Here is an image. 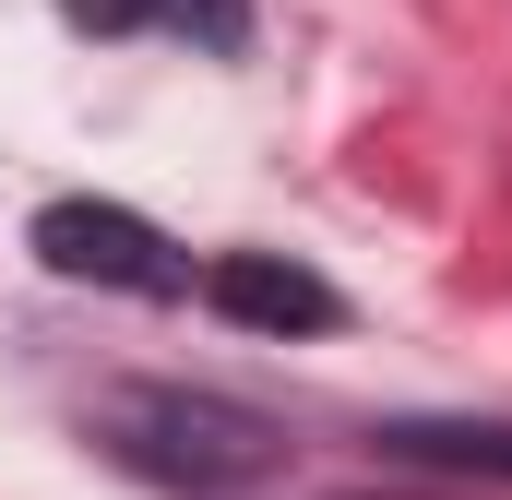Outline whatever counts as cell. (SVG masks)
<instances>
[{
  "label": "cell",
  "mask_w": 512,
  "mask_h": 500,
  "mask_svg": "<svg viewBox=\"0 0 512 500\" xmlns=\"http://www.w3.org/2000/svg\"><path fill=\"white\" fill-rule=\"evenodd\" d=\"M108 453L143 465L155 489H191V500H227L274 477V417L227 405V393H179V381H143V393H108Z\"/></svg>",
  "instance_id": "cell-1"
},
{
  "label": "cell",
  "mask_w": 512,
  "mask_h": 500,
  "mask_svg": "<svg viewBox=\"0 0 512 500\" xmlns=\"http://www.w3.org/2000/svg\"><path fill=\"white\" fill-rule=\"evenodd\" d=\"M36 262L72 286H131V298H179L191 262L167 250V227H143L131 203H48L36 215Z\"/></svg>",
  "instance_id": "cell-2"
},
{
  "label": "cell",
  "mask_w": 512,
  "mask_h": 500,
  "mask_svg": "<svg viewBox=\"0 0 512 500\" xmlns=\"http://www.w3.org/2000/svg\"><path fill=\"white\" fill-rule=\"evenodd\" d=\"M203 298H215L227 322H251V334H334V322H346V298H334L310 262H286V250H227V262H203Z\"/></svg>",
  "instance_id": "cell-3"
},
{
  "label": "cell",
  "mask_w": 512,
  "mask_h": 500,
  "mask_svg": "<svg viewBox=\"0 0 512 500\" xmlns=\"http://www.w3.org/2000/svg\"><path fill=\"white\" fill-rule=\"evenodd\" d=\"M382 453H405V465H465V477H512V417H393Z\"/></svg>",
  "instance_id": "cell-4"
},
{
  "label": "cell",
  "mask_w": 512,
  "mask_h": 500,
  "mask_svg": "<svg viewBox=\"0 0 512 500\" xmlns=\"http://www.w3.org/2000/svg\"><path fill=\"white\" fill-rule=\"evenodd\" d=\"M72 24H96V36H131V24H167V36H203V48H239V0H60Z\"/></svg>",
  "instance_id": "cell-5"
}]
</instances>
